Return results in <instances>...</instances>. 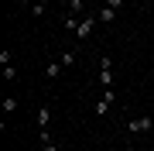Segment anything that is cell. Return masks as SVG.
Listing matches in <instances>:
<instances>
[{
	"label": "cell",
	"instance_id": "cell-9",
	"mask_svg": "<svg viewBox=\"0 0 154 151\" xmlns=\"http://www.w3.org/2000/svg\"><path fill=\"white\" fill-rule=\"evenodd\" d=\"M45 7H48V0H34V7H31L34 17H41V14H45Z\"/></svg>",
	"mask_w": 154,
	"mask_h": 151
},
{
	"label": "cell",
	"instance_id": "cell-15",
	"mask_svg": "<svg viewBox=\"0 0 154 151\" xmlns=\"http://www.w3.org/2000/svg\"><path fill=\"white\" fill-rule=\"evenodd\" d=\"M140 4H151V0H140Z\"/></svg>",
	"mask_w": 154,
	"mask_h": 151
},
{
	"label": "cell",
	"instance_id": "cell-13",
	"mask_svg": "<svg viewBox=\"0 0 154 151\" xmlns=\"http://www.w3.org/2000/svg\"><path fill=\"white\" fill-rule=\"evenodd\" d=\"M41 151H58V144H51V141H45V144H41Z\"/></svg>",
	"mask_w": 154,
	"mask_h": 151
},
{
	"label": "cell",
	"instance_id": "cell-2",
	"mask_svg": "<svg viewBox=\"0 0 154 151\" xmlns=\"http://www.w3.org/2000/svg\"><path fill=\"white\" fill-rule=\"evenodd\" d=\"M48 124H51V110H48V106H38V134H41V144H45V141H51V134H48Z\"/></svg>",
	"mask_w": 154,
	"mask_h": 151
},
{
	"label": "cell",
	"instance_id": "cell-10",
	"mask_svg": "<svg viewBox=\"0 0 154 151\" xmlns=\"http://www.w3.org/2000/svg\"><path fill=\"white\" fill-rule=\"evenodd\" d=\"M4 79H7V83H14V79H17V69H14V65H4Z\"/></svg>",
	"mask_w": 154,
	"mask_h": 151
},
{
	"label": "cell",
	"instance_id": "cell-3",
	"mask_svg": "<svg viewBox=\"0 0 154 151\" xmlns=\"http://www.w3.org/2000/svg\"><path fill=\"white\" fill-rule=\"evenodd\" d=\"M113 103H116V93H113V86H110V90H103V100L96 103V117H106Z\"/></svg>",
	"mask_w": 154,
	"mask_h": 151
},
{
	"label": "cell",
	"instance_id": "cell-7",
	"mask_svg": "<svg viewBox=\"0 0 154 151\" xmlns=\"http://www.w3.org/2000/svg\"><path fill=\"white\" fill-rule=\"evenodd\" d=\"M58 72H62V62H51V65H48V69H45V76H48V79H55Z\"/></svg>",
	"mask_w": 154,
	"mask_h": 151
},
{
	"label": "cell",
	"instance_id": "cell-14",
	"mask_svg": "<svg viewBox=\"0 0 154 151\" xmlns=\"http://www.w3.org/2000/svg\"><path fill=\"white\" fill-rule=\"evenodd\" d=\"M17 4H24V7H28V4H34V0H17Z\"/></svg>",
	"mask_w": 154,
	"mask_h": 151
},
{
	"label": "cell",
	"instance_id": "cell-6",
	"mask_svg": "<svg viewBox=\"0 0 154 151\" xmlns=\"http://www.w3.org/2000/svg\"><path fill=\"white\" fill-rule=\"evenodd\" d=\"M113 17H116V11H113V7H106V4H103V11L96 14V21H113Z\"/></svg>",
	"mask_w": 154,
	"mask_h": 151
},
{
	"label": "cell",
	"instance_id": "cell-11",
	"mask_svg": "<svg viewBox=\"0 0 154 151\" xmlns=\"http://www.w3.org/2000/svg\"><path fill=\"white\" fill-rule=\"evenodd\" d=\"M17 110V100H14V96H7V100H4V113H14Z\"/></svg>",
	"mask_w": 154,
	"mask_h": 151
},
{
	"label": "cell",
	"instance_id": "cell-12",
	"mask_svg": "<svg viewBox=\"0 0 154 151\" xmlns=\"http://www.w3.org/2000/svg\"><path fill=\"white\" fill-rule=\"evenodd\" d=\"M106 7H113V11H120V7H123V0H106Z\"/></svg>",
	"mask_w": 154,
	"mask_h": 151
},
{
	"label": "cell",
	"instance_id": "cell-8",
	"mask_svg": "<svg viewBox=\"0 0 154 151\" xmlns=\"http://www.w3.org/2000/svg\"><path fill=\"white\" fill-rule=\"evenodd\" d=\"M75 62V48H69V52H62V65H72Z\"/></svg>",
	"mask_w": 154,
	"mask_h": 151
},
{
	"label": "cell",
	"instance_id": "cell-4",
	"mask_svg": "<svg viewBox=\"0 0 154 151\" xmlns=\"http://www.w3.org/2000/svg\"><path fill=\"white\" fill-rule=\"evenodd\" d=\"M154 127V117H134V120H127V131L130 134H144V131H151Z\"/></svg>",
	"mask_w": 154,
	"mask_h": 151
},
{
	"label": "cell",
	"instance_id": "cell-1",
	"mask_svg": "<svg viewBox=\"0 0 154 151\" xmlns=\"http://www.w3.org/2000/svg\"><path fill=\"white\" fill-rule=\"evenodd\" d=\"M99 83H103V90L113 86V58H110V55L99 58Z\"/></svg>",
	"mask_w": 154,
	"mask_h": 151
},
{
	"label": "cell",
	"instance_id": "cell-16",
	"mask_svg": "<svg viewBox=\"0 0 154 151\" xmlns=\"http://www.w3.org/2000/svg\"><path fill=\"white\" fill-rule=\"evenodd\" d=\"M113 151H120V148H113Z\"/></svg>",
	"mask_w": 154,
	"mask_h": 151
},
{
	"label": "cell",
	"instance_id": "cell-5",
	"mask_svg": "<svg viewBox=\"0 0 154 151\" xmlns=\"http://www.w3.org/2000/svg\"><path fill=\"white\" fill-rule=\"evenodd\" d=\"M96 24H99L96 17H82V21H79V28H75V38H79V41H82V38H89Z\"/></svg>",
	"mask_w": 154,
	"mask_h": 151
}]
</instances>
